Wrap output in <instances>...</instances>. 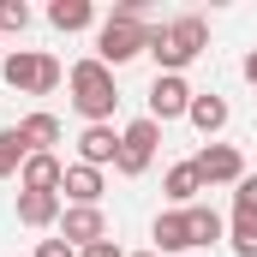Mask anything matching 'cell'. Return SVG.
I'll list each match as a JSON object with an SVG mask.
<instances>
[{
    "instance_id": "1",
    "label": "cell",
    "mask_w": 257,
    "mask_h": 257,
    "mask_svg": "<svg viewBox=\"0 0 257 257\" xmlns=\"http://www.w3.org/2000/svg\"><path fill=\"white\" fill-rule=\"evenodd\" d=\"M209 48V18H197V12H186V18H168V24H150V60H156V72H186V66L197 60Z\"/></svg>"
},
{
    "instance_id": "2",
    "label": "cell",
    "mask_w": 257,
    "mask_h": 257,
    "mask_svg": "<svg viewBox=\"0 0 257 257\" xmlns=\"http://www.w3.org/2000/svg\"><path fill=\"white\" fill-rule=\"evenodd\" d=\"M66 90H72V108L84 114V126H114V108H120V90H114V72L96 60H78L66 72Z\"/></svg>"
},
{
    "instance_id": "3",
    "label": "cell",
    "mask_w": 257,
    "mask_h": 257,
    "mask_svg": "<svg viewBox=\"0 0 257 257\" xmlns=\"http://www.w3.org/2000/svg\"><path fill=\"white\" fill-rule=\"evenodd\" d=\"M0 78H6V90H24V96H48V90H60L66 66L48 54V48H12L6 60H0Z\"/></svg>"
},
{
    "instance_id": "4",
    "label": "cell",
    "mask_w": 257,
    "mask_h": 257,
    "mask_svg": "<svg viewBox=\"0 0 257 257\" xmlns=\"http://www.w3.org/2000/svg\"><path fill=\"white\" fill-rule=\"evenodd\" d=\"M144 48H150V18H120V12L102 18V30H96V60L108 66V72L138 60Z\"/></svg>"
},
{
    "instance_id": "5",
    "label": "cell",
    "mask_w": 257,
    "mask_h": 257,
    "mask_svg": "<svg viewBox=\"0 0 257 257\" xmlns=\"http://www.w3.org/2000/svg\"><path fill=\"white\" fill-rule=\"evenodd\" d=\"M156 150H162V126H156L150 114H138V120H132L126 132H120V162H114V174H126V180L150 174Z\"/></svg>"
},
{
    "instance_id": "6",
    "label": "cell",
    "mask_w": 257,
    "mask_h": 257,
    "mask_svg": "<svg viewBox=\"0 0 257 257\" xmlns=\"http://www.w3.org/2000/svg\"><path fill=\"white\" fill-rule=\"evenodd\" d=\"M192 84H186V72H156V84H150V120L156 126H168V120H186V108H192Z\"/></svg>"
},
{
    "instance_id": "7",
    "label": "cell",
    "mask_w": 257,
    "mask_h": 257,
    "mask_svg": "<svg viewBox=\"0 0 257 257\" xmlns=\"http://www.w3.org/2000/svg\"><path fill=\"white\" fill-rule=\"evenodd\" d=\"M60 239L72 245V251H84V245H96V239H114V227H108L102 203H96V209H78V203H66V209H60Z\"/></svg>"
},
{
    "instance_id": "8",
    "label": "cell",
    "mask_w": 257,
    "mask_h": 257,
    "mask_svg": "<svg viewBox=\"0 0 257 257\" xmlns=\"http://www.w3.org/2000/svg\"><path fill=\"white\" fill-rule=\"evenodd\" d=\"M192 162H197V174H203V186H239L245 180V156L233 144H203Z\"/></svg>"
},
{
    "instance_id": "9",
    "label": "cell",
    "mask_w": 257,
    "mask_h": 257,
    "mask_svg": "<svg viewBox=\"0 0 257 257\" xmlns=\"http://www.w3.org/2000/svg\"><path fill=\"white\" fill-rule=\"evenodd\" d=\"M78 162L84 168H114L120 162V132L114 126H84L78 132Z\"/></svg>"
},
{
    "instance_id": "10",
    "label": "cell",
    "mask_w": 257,
    "mask_h": 257,
    "mask_svg": "<svg viewBox=\"0 0 257 257\" xmlns=\"http://www.w3.org/2000/svg\"><path fill=\"white\" fill-rule=\"evenodd\" d=\"M60 203H78V209H96L102 203V168H84V162H72L60 180Z\"/></svg>"
},
{
    "instance_id": "11",
    "label": "cell",
    "mask_w": 257,
    "mask_h": 257,
    "mask_svg": "<svg viewBox=\"0 0 257 257\" xmlns=\"http://www.w3.org/2000/svg\"><path fill=\"white\" fill-rule=\"evenodd\" d=\"M150 251H162V257H174V251H192V227H186V209H162L156 221H150Z\"/></svg>"
},
{
    "instance_id": "12",
    "label": "cell",
    "mask_w": 257,
    "mask_h": 257,
    "mask_svg": "<svg viewBox=\"0 0 257 257\" xmlns=\"http://www.w3.org/2000/svg\"><path fill=\"white\" fill-rule=\"evenodd\" d=\"M186 120H192V126L203 132L209 144H215V132L233 120V108H227V96H215V90H197V96H192V108H186Z\"/></svg>"
},
{
    "instance_id": "13",
    "label": "cell",
    "mask_w": 257,
    "mask_h": 257,
    "mask_svg": "<svg viewBox=\"0 0 257 257\" xmlns=\"http://www.w3.org/2000/svg\"><path fill=\"white\" fill-rule=\"evenodd\" d=\"M162 192H168V203H174V209H192L197 192H209V186H203L197 162H174V168H168V180H162Z\"/></svg>"
},
{
    "instance_id": "14",
    "label": "cell",
    "mask_w": 257,
    "mask_h": 257,
    "mask_svg": "<svg viewBox=\"0 0 257 257\" xmlns=\"http://www.w3.org/2000/svg\"><path fill=\"white\" fill-rule=\"evenodd\" d=\"M60 192H18V221L24 227H60Z\"/></svg>"
},
{
    "instance_id": "15",
    "label": "cell",
    "mask_w": 257,
    "mask_h": 257,
    "mask_svg": "<svg viewBox=\"0 0 257 257\" xmlns=\"http://www.w3.org/2000/svg\"><path fill=\"white\" fill-rule=\"evenodd\" d=\"M60 180H66L60 156H30L24 174H18V192H60Z\"/></svg>"
},
{
    "instance_id": "16",
    "label": "cell",
    "mask_w": 257,
    "mask_h": 257,
    "mask_svg": "<svg viewBox=\"0 0 257 257\" xmlns=\"http://www.w3.org/2000/svg\"><path fill=\"white\" fill-rule=\"evenodd\" d=\"M18 132H24V144H30V156H54V144H60V120L54 114H24L18 120Z\"/></svg>"
},
{
    "instance_id": "17",
    "label": "cell",
    "mask_w": 257,
    "mask_h": 257,
    "mask_svg": "<svg viewBox=\"0 0 257 257\" xmlns=\"http://www.w3.org/2000/svg\"><path fill=\"white\" fill-rule=\"evenodd\" d=\"M186 227H192V251H197V245H215V239H227V221H221L209 203H192V209H186Z\"/></svg>"
},
{
    "instance_id": "18",
    "label": "cell",
    "mask_w": 257,
    "mask_h": 257,
    "mask_svg": "<svg viewBox=\"0 0 257 257\" xmlns=\"http://www.w3.org/2000/svg\"><path fill=\"white\" fill-rule=\"evenodd\" d=\"M24 162H30L24 132H18V126H0V180H18V174H24Z\"/></svg>"
},
{
    "instance_id": "19",
    "label": "cell",
    "mask_w": 257,
    "mask_h": 257,
    "mask_svg": "<svg viewBox=\"0 0 257 257\" xmlns=\"http://www.w3.org/2000/svg\"><path fill=\"white\" fill-rule=\"evenodd\" d=\"M48 24L66 30V36H72V30H90V24H96V6H90V0H54V6H48Z\"/></svg>"
},
{
    "instance_id": "20",
    "label": "cell",
    "mask_w": 257,
    "mask_h": 257,
    "mask_svg": "<svg viewBox=\"0 0 257 257\" xmlns=\"http://www.w3.org/2000/svg\"><path fill=\"white\" fill-rule=\"evenodd\" d=\"M227 245H233V257H257V215H233L227 221Z\"/></svg>"
},
{
    "instance_id": "21",
    "label": "cell",
    "mask_w": 257,
    "mask_h": 257,
    "mask_svg": "<svg viewBox=\"0 0 257 257\" xmlns=\"http://www.w3.org/2000/svg\"><path fill=\"white\" fill-rule=\"evenodd\" d=\"M6 30H18V36L30 30V6H24V0H0V36H6Z\"/></svg>"
},
{
    "instance_id": "22",
    "label": "cell",
    "mask_w": 257,
    "mask_h": 257,
    "mask_svg": "<svg viewBox=\"0 0 257 257\" xmlns=\"http://www.w3.org/2000/svg\"><path fill=\"white\" fill-rule=\"evenodd\" d=\"M233 215H257V174H245L233 186Z\"/></svg>"
},
{
    "instance_id": "23",
    "label": "cell",
    "mask_w": 257,
    "mask_h": 257,
    "mask_svg": "<svg viewBox=\"0 0 257 257\" xmlns=\"http://www.w3.org/2000/svg\"><path fill=\"white\" fill-rule=\"evenodd\" d=\"M78 257H126V251H120V239H96V245H84Z\"/></svg>"
},
{
    "instance_id": "24",
    "label": "cell",
    "mask_w": 257,
    "mask_h": 257,
    "mask_svg": "<svg viewBox=\"0 0 257 257\" xmlns=\"http://www.w3.org/2000/svg\"><path fill=\"white\" fill-rule=\"evenodd\" d=\"M36 257H78L66 239H36Z\"/></svg>"
},
{
    "instance_id": "25",
    "label": "cell",
    "mask_w": 257,
    "mask_h": 257,
    "mask_svg": "<svg viewBox=\"0 0 257 257\" xmlns=\"http://www.w3.org/2000/svg\"><path fill=\"white\" fill-rule=\"evenodd\" d=\"M239 72H245V84H251V90H257V48H251V54H245V66H239Z\"/></svg>"
},
{
    "instance_id": "26",
    "label": "cell",
    "mask_w": 257,
    "mask_h": 257,
    "mask_svg": "<svg viewBox=\"0 0 257 257\" xmlns=\"http://www.w3.org/2000/svg\"><path fill=\"white\" fill-rule=\"evenodd\" d=\"M132 257H162V251H132Z\"/></svg>"
}]
</instances>
